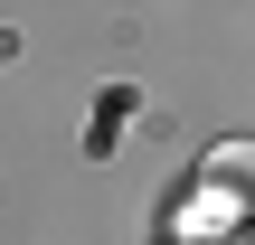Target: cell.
I'll return each instance as SVG.
<instances>
[{
    "label": "cell",
    "instance_id": "6da1fadb",
    "mask_svg": "<svg viewBox=\"0 0 255 245\" xmlns=\"http://www.w3.org/2000/svg\"><path fill=\"white\" fill-rule=\"evenodd\" d=\"M246 170H255V161H246V151H237V142H227V151L208 161V179H218V189H246Z\"/></svg>",
    "mask_w": 255,
    "mask_h": 245
}]
</instances>
